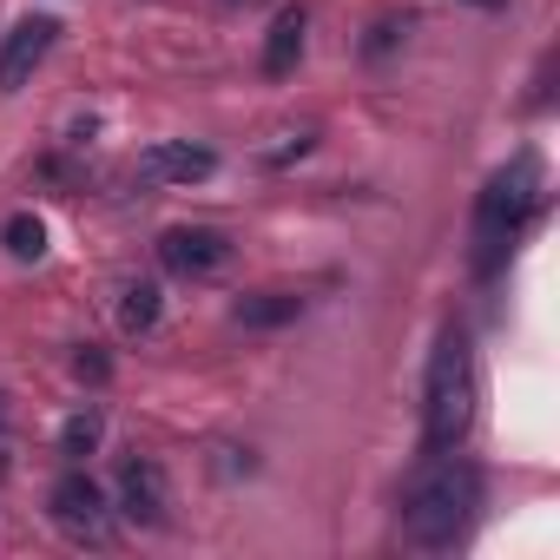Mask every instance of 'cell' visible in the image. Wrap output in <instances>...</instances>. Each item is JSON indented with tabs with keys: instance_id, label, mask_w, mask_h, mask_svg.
I'll use <instances>...</instances> for the list:
<instances>
[{
	"instance_id": "cell-8",
	"label": "cell",
	"mask_w": 560,
	"mask_h": 560,
	"mask_svg": "<svg viewBox=\"0 0 560 560\" xmlns=\"http://www.w3.org/2000/svg\"><path fill=\"white\" fill-rule=\"evenodd\" d=\"M139 172H145L152 185H205V178L218 172V152H211V145H191V139H165V145H152V152L139 159Z\"/></svg>"
},
{
	"instance_id": "cell-16",
	"label": "cell",
	"mask_w": 560,
	"mask_h": 560,
	"mask_svg": "<svg viewBox=\"0 0 560 560\" xmlns=\"http://www.w3.org/2000/svg\"><path fill=\"white\" fill-rule=\"evenodd\" d=\"M462 8H481V14H501V8H508V0H462Z\"/></svg>"
},
{
	"instance_id": "cell-7",
	"label": "cell",
	"mask_w": 560,
	"mask_h": 560,
	"mask_svg": "<svg viewBox=\"0 0 560 560\" xmlns=\"http://www.w3.org/2000/svg\"><path fill=\"white\" fill-rule=\"evenodd\" d=\"M54 34H60V21H47V14H27L8 40H0V93H21L34 73H40V60L54 54Z\"/></svg>"
},
{
	"instance_id": "cell-11",
	"label": "cell",
	"mask_w": 560,
	"mask_h": 560,
	"mask_svg": "<svg viewBox=\"0 0 560 560\" xmlns=\"http://www.w3.org/2000/svg\"><path fill=\"white\" fill-rule=\"evenodd\" d=\"M100 442H106V416H100L93 402H80V409L60 422V455H67V462H86V455H100Z\"/></svg>"
},
{
	"instance_id": "cell-14",
	"label": "cell",
	"mask_w": 560,
	"mask_h": 560,
	"mask_svg": "<svg viewBox=\"0 0 560 560\" xmlns=\"http://www.w3.org/2000/svg\"><path fill=\"white\" fill-rule=\"evenodd\" d=\"M402 34H409V14H402V21H396V14H383V21L370 27V40H363V54H370V60H383V54H389V47H396Z\"/></svg>"
},
{
	"instance_id": "cell-15",
	"label": "cell",
	"mask_w": 560,
	"mask_h": 560,
	"mask_svg": "<svg viewBox=\"0 0 560 560\" xmlns=\"http://www.w3.org/2000/svg\"><path fill=\"white\" fill-rule=\"evenodd\" d=\"M73 370H80L86 383H106V376H113V363H106L100 350H80V357H73Z\"/></svg>"
},
{
	"instance_id": "cell-9",
	"label": "cell",
	"mask_w": 560,
	"mask_h": 560,
	"mask_svg": "<svg viewBox=\"0 0 560 560\" xmlns=\"http://www.w3.org/2000/svg\"><path fill=\"white\" fill-rule=\"evenodd\" d=\"M304 47H311V8H304V0H298V8H284V14L270 21V34H264V73H270V80H284V73H298Z\"/></svg>"
},
{
	"instance_id": "cell-2",
	"label": "cell",
	"mask_w": 560,
	"mask_h": 560,
	"mask_svg": "<svg viewBox=\"0 0 560 560\" xmlns=\"http://www.w3.org/2000/svg\"><path fill=\"white\" fill-rule=\"evenodd\" d=\"M540 211H547V165H540V152H514L501 172H488V185L475 198V231H468L475 277H494L514 257V244L534 231Z\"/></svg>"
},
{
	"instance_id": "cell-13",
	"label": "cell",
	"mask_w": 560,
	"mask_h": 560,
	"mask_svg": "<svg viewBox=\"0 0 560 560\" xmlns=\"http://www.w3.org/2000/svg\"><path fill=\"white\" fill-rule=\"evenodd\" d=\"M298 311H304V298H284V291H264V298H237V324H250V330L291 324Z\"/></svg>"
},
{
	"instance_id": "cell-5",
	"label": "cell",
	"mask_w": 560,
	"mask_h": 560,
	"mask_svg": "<svg viewBox=\"0 0 560 560\" xmlns=\"http://www.w3.org/2000/svg\"><path fill=\"white\" fill-rule=\"evenodd\" d=\"M237 257V244L218 231V224H172L159 237V264L172 277H185V284H211V277H224Z\"/></svg>"
},
{
	"instance_id": "cell-6",
	"label": "cell",
	"mask_w": 560,
	"mask_h": 560,
	"mask_svg": "<svg viewBox=\"0 0 560 560\" xmlns=\"http://www.w3.org/2000/svg\"><path fill=\"white\" fill-rule=\"evenodd\" d=\"M113 514H126L132 527H172V488L165 468L152 455H126L113 475Z\"/></svg>"
},
{
	"instance_id": "cell-10",
	"label": "cell",
	"mask_w": 560,
	"mask_h": 560,
	"mask_svg": "<svg viewBox=\"0 0 560 560\" xmlns=\"http://www.w3.org/2000/svg\"><path fill=\"white\" fill-rule=\"evenodd\" d=\"M159 284L152 277H132V284H119V330L126 337H145V330H159Z\"/></svg>"
},
{
	"instance_id": "cell-4",
	"label": "cell",
	"mask_w": 560,
	"mask_h": 560,
	"mask_svg": "<svg viewBox=\"0 0 560 560\" xmlns=\"http://www.w3.org/2000/svg\"><path fill=\"white\" fill-rule=\"evenodd\" d=\"M47 521L73 540V547H106L113 540V494L86 475V462H67V475L47 494Z\"/></svg>"
},
{
	"instance_id": "cell-1",
	"label": "cell",
	"mask_w": 560,
	"mask_h": 560,
	"mask_svg": "<svg viewBox=\"0 0 560 560\" xmlns=\"http://www.w3.org/2000/svg\"><path fill=\"white\" fill-rule=\"evenodd\" d=\"M475 514H481V468L455 448H435L402 488V540L422 547V553L462 547Z\"/></svg>"
},
{
	"instance_id": "cell-12",
	"label": "cell",
	"mask_w": 560,
	"mask_h": 560,
	"mask_svg": "<svg viewBox=\"0 0 560 560\" xmlns=\"http://www.w3.org/2000/svg\"><path fill=\"white\" fill-rule=\"evenodd\" d=\"M0 244H8L14 264H40V257H47V224H40L34 211H14L8 224H0Z\"/></svg>"
},
{
	"instance_id": "cell-3",
	"label": "cell",
	"mask_w": 560,
	"mask_h": 560,
	"mask_svg": "<svg viewBox=\"0 0 560 560\" xmlns=\"http://www.w3.org/2000/svg\"><path fill=\"white\" fill-rule=\"evenodd\" d=\"M475 409H481V370H475V343L462 324H448L429 350V370H422V448H462L468 429H475Z\"/></svg>"
}]
</instances>
